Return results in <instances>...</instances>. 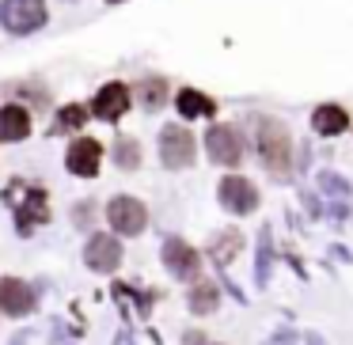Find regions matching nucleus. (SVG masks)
<instances>
[{
  "mask_svg": "<svg viewBox=\"0 0 353 345\" xmlns=\"http://www.w3.org/2000/svg\"><path fill=\"white\" fill-rule=\"evenodd\" d=\"M251 137L259 148L262 163H266L274 175H285L292 163V137L277 118H251Z\"/></svg>",
  "mask_w": 353,
  "mask_h": 345,
  "instance_id": "nucleus-1",
  "label": "nucleus"
},
{
  "mask_svg": "<svg viewBox=\"0 0 353 345\" xmlns=\"http://www.w3.org/2000/svg\"><path fill=\"white\" fill-rule=\"evenodd\" d=\"M46 23V0H4L0 4V27L12 34H31Z\"/></svg>",
  "mask_w": 353,
  "mask_h": 345,
  "instance_id": "nucleus-2",
  "label": "nucleus"
},
{
  "mask_svg": "<svg viewBox=\"0 0 353 345\" xmlns=\"http://www.w3.org/2000/svg\"><path fill=\"white\" fill-rule=\"evenodd\" d=\"M194 152H198V145H194L190 129H183V125H163V133H160V160H163V167H171V171L190 167Z\"/></svg>",
  "mask_w": 353,
  "mask_h": 345,
  "instance_id": "nucleus-3",
  "label": "nucleus"
},
{
  "mask_svg": "<svg viewBox=\"0 0 353 345\" xmlns=\"http://www.w3.org/2000/svg\"><path fill=\"white\" fill-rule=\"evenodd\" d=\"M107 220L118 236H141L148 224V209L137 198H114L107 205Z\"/></svg>",
  "mask_w": 353,
  "mask_h": 345,
  "instance_id": "nucleus-4",
  "label": "nucleus"
},
{
  "mask_svg": "<svg viewBox=\"0 0 353 345\" xmlns=\"http://www.w3.org/2000/svg\"><path fill=\"white\" fill-rule=\"evenodd\" d=\"M216 198H221V205L236 216L254 213V205H259V190H254V182H247L243 175H224Z\"/></svg>",
  "mask_w": 353,
  "mask_h": 345,
  "instance_id": "nucleus-5",
  "label": "nucleus"
},
{
  "mask_svg": "<svg viewBox=\"0 0 353 345\" xmlns=\"http://www.w3.org/2000/svg\"><path fill=\"white\" fill-rule=\"evenodd\" d=\"M205 152H209V160L221 163V167H236V163L243 160L239 133L232 129V125H209V133H205Z\"/></svg>",
  "mask_w": 353,
  "mask_h": 345,
  "instance_id": "nucleus-6",
  "label": "nucleus"
},
{
  "mask_svg": "<svg viewBox=\"0 0 353 345\" xmlns=\"http://www.w3.org/2000/svg\"><path fill=\"white\" fill-rule=\"evenodd\" d=\"M99 163H103V145L92 137H80L69 145V152H65V167L72 171V175L80 178H95L99 175Z\"/></svg>",
  "mask_w": 353,
  "mask_h": 345,
  "instance_id": "nucleus-7",
  "label": "nucleus"
},
{
  "mask_svg": "<svg viewBox=\"0 0 353 345\" xmlns=\"http://www.w3.org/2000/svg\"><path fill=\"white\" fill-rule=\"evenodd\" d=\"M84 262L95 273H114L118 262H122V243L114 236H92L84 247Z\"/></svg>",
  "mask_w": 353,
  "mask_h": 345,
  "instance_id": "nucleus-8",
  "label": "nucleus"
},
{
  "mask_svg": "<svg viewBox=\"0 0 353 345\" xmlns=\"http://www.w3.org/2000/svg\"><path fill=\"white\" fill-rule=\"evenodd\" d=\"M163 266H168L175 277H183V281H194L198 269H201V262H198V251H194L190 243L168 239V243H163Z\"/></svg>",
  "mask_w": 353,
  "mask_h": 345,
  "instance_id": "nucleus-9",
  "label": "nucleus"
},
{
  "mask_svg": "<svg viewBox=\"0 0 353 345\" xmlns=\"http://www.w3.org/2000/svg\"><path fill=\"white\" fill-rule=\"evenodd\" d=\"M130 99H133V95H130V87H125V84H107L92 99V114L103 118V122H118V118L130 110Z\"/></svg>",
  "mask_w": 353,
  "mask_h": 345,
  "instance_id": "nucleus-10",
  "label": "nucleus"
},
{
  "mask_svg": "<svg viewBox=\"0 0 353 345\" xmlns=\"http://www.w3.org/2000/svg\"><path fill=\"white\" fill-rule=\"evenodd\" d=\"M34 307V292L19 277H0V311L4 315H27Z\"/></svg>",
  "mask_w": 353,
  "mask_h": 345,
  "instance_id": "nucleus-11",
  "label": "nucleus"
},
{
  "mask_svg": "<svg viewBox=\"0 0 353 345\" xmlns=\"http://www.w3.org/2000/svg\"><path fill=\"white\" fill-rule=\"evenodd\" d=\"M31 114L23 107H0V140H23L31 137Z\"/></svg>",
  "mask_w": 353,
  "mask_h": 345,
  "instance_id": "nucleus-12",
  "label": "nucleus"
},
{
  "mask_svg": "<svg viewBox=\"0 0 353 345\" xmlns=\"http://www.w3.org/2000/svg\"><path fill=\"white\" fill-rule=\"evenodd\" d=\"M312 125H315V133H323V137H338V133L350 129V114H345L342 107H334V103H327V107H315Z\"/></svg>",
  "mask_w": 353,
  "mask_h": 345,
  "instance_id": "nucleus-13",
  "label": "nucleus"
},
{
  "mask_svg": "<svg viewBox=\"0 0 353 345\" xmlns=\"http://www.w3.org/2000/svg\"><path fill=\"white\" fill-rule=\"evenodd\" d=\"M175 107H179V114L183 118H213V110H216V103L209 99V95H201V92H194V87H183V92L175 95Z\"/></svg>",
  "mask_w": 353,
  "mask_h": 345,
  "instance_id": "nucleus-14",
  "label": "nucleus"
},
{
  "mask_svg": "<svg viewBox=\"0 0 353 345\" xmlns=\"http://www.w3.org/2000/svg\"><path fill=\"white\" fill-rule=\"evenodd\" d=\"M23 205H19V231L27 228V216H31V224L39 220H50V209H46V194L42 190H23Z\"/></svg>",
  "mask_w": 353,
  "mask_h": 345,
  "instance_id": "nucleus-15",
  "label": "nucleus"
},
{
  "mask_svg": "<svg viewBox=\"0 0 353 345\" xmlns=\"http://www.w3.org/2000/svg\"><path fill=\"white\" fill-rule=\"evenodd\" d=\"M137 99H141V107H148V110H160L163 103H168V84H163L160 76H152V80H141V84H137Z\"/></svg>",
  "mask_w": 353,
  "mask_h": 345,
  "instance_id": "nucleus-16",
  "label": "nucleus"
},
{
  "mask_svg": "<svg viewBox=\"0 0 353 345\" xmlns=\"http://www.w3.org/2000/svg\"><path fill=\"white\" fill-rule=\"evenodd\" d=\"M216 284H209V281H198L194 284V292H190V311H198V315H209L216 307Z\"/></svg>",
  "mask_w": 353,
  "mask_h": 345,
  "instance_id": "nucleus-17",
  "label": "nucleus"
},
{
  "mask_svg": "<svg viewBox=\"0 0 353 345\" xmlns=\"http://www.w3.org/2000/svg\"><path fill=\"white\" fill-rule=\"evenodd\" d=\"M114 163L122 171H133L141 163V145L133 137H118V145H114Z\"/></svg>",
  "mask_w": 353,
  "mask_h": 345,
  "instance_id": "nucleus-18",
  "label": "nucleus"
},
{
  "mask_svg": "<svg viewBox=\"0 0 353 345\" xmlns=\"http://www.w3.org/2000/svg\"><path fill=\"white\" fill-rule=\"evenodd\" d=\"M88 114H92V110L80 107V103H69V107H61V114H57V133H72V129H80V125L88 122Z\"/></svg>",
  "mask_w": 353,
  "mask_h": 345,
  "instance_id": "nucleus-19",
  "label": "nucleus"
},
{
  "mask_svg": "<svg viewBox=\"0 0 353 345\" xmlns=\"http://www.w3.org/2000/svg\"><path fill=\"white\" fill-rule=\"evenodd\" d=\"M239 243H243V239H239V231H228V236H221V239L213 243V258L221 262V266H228V262L236 258Z\"/></svg>",
  "mask_w": 353,
  "mask_h": 345,
  "instance_id": "nucleus-20",
  "label": "nucleus"
},
{
  "mask_svg": "<svg viewBox=\"0 0 353 345\" xmlns=\"http://www.w3.org/2000/svg\"><path fill=\"white\" fill-rule=\"evenodd\" d=\"M107 4H122V0H107Z\"/></svg>",
  "mask_w": 353,
  "mask_h": 345,
  "instance_id": "nucleus-21",
  "label": "nucleus"
}]
</instances>
